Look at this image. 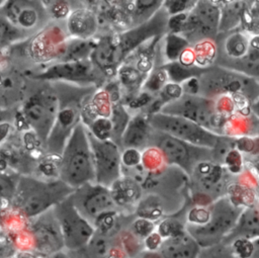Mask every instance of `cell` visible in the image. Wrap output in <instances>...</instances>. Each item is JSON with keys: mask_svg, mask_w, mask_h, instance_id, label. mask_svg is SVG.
Here are the masks:
<instances>
[{"mask_svg": "<svg viewBox=\"0 0 259 258\" xmlns=\"http://www.w3.org/2000/svg\"><path fill=\"white\" fill-rule=\"evenodd\" d=\"M52 87L58 99V110L46 149L48 153L60 157L71 134L82 121L83 107L94 95L96 87L62 81L53 82Z\"/></svg>", "mask_w": 259, "mask_h": 258, "instance_id": "cell-1", "label": "cell"}, {"mask_svg": "<svg viewBox=\"0 0 259 258\" xmlns=\"http://www.w3.org/2000/svg\"><path fill=\"white\" fill-rule=\"evenodd\" d=\"M74 191L75 189L59 178L47 181L31 176H19L12 206L23 218H37L53 209Z\"/></svg>", "mask_w": 259, "mask_h": 258, "instance_id": "cell-2", "label": "cell"}, {"mask_svg": "<svg viewBox=\"0 0 259 258\" xmlns=\"http://www.w3.org/2000/svg\"><path fill=\"white\" fill-rule=\"evenodd\" d=\"M58 178L73 189L95 180L92 151L82 121L71 134L60 156Z\"/></svg>", "mask_w": 259, "mask_h": 258, "instance_id": "cell-3", "label": "cell"}, {"mask_svg": "<svg viewBox=\"0 0 259 258\" xmlns=\"http://www.w3.org/2000/svg\"><path fill=\"white\" fill-rule=\"evenodd\" d=\"M63 237L64 247L77 251L90 244L94 237V226L76 208L72 194L53 208Z\"/></svg>", "mask_w": 259, "mask_h": 258, "instance_id": "cell-4", "label": "cell"}, {"mask_svg": "<svg viewBox=\"0 0 259 258\" xmlns=\"http://www.w3.org/2000/svg\"><path fill=\"white\" fill-rule=\"evenodd\" d=\"M240 210L228 201L218 202L210 210V219L203 226H187L186 232L197 242L200 248L210 247L223 240L235 228Z\"/></svg>", "mask_w": 259, "mask_h": 258, "instance_id": "cell-5", "label": "cell"}, {"mask_svg": "<svg viewBox=\"0 0 259 258\" xmlns=\"http://www.w3.org/2000/svg\"><path fill=\"white\" fill-rule=\"evenodd\" d=\"M86 132L93 156L94 183L110 188L122 177L121 150L111 140H99L87 127Z\"/></svg>", "mask_w": 259, "mask_h": 258, "instance_id": "cell-6", "label": "cell"}, {"mask_svg": "<svg viewBox=\"0 0 259 258\" xmlns=\"http://www.w3.org/2000/svg\"><path fill=\"white\" fill-rule=\"evenodd\" d=\"M57 110L58 99L54 90H39L30 95L23 104V116L45 147L55 122Z\"/></svg>", "mask_w": 259, "mask_h": 258, "instance_id": "cell-7", "label": "cell"}, {"mask_svg": "<svg viewBox=\"0 0 259 258\" xmlns=\"http://www.w3.org/2000/svg\"><path fill=\"white\" fill-rule=\"evenodd\" d=\"M0 14L27 35L44 27L50 17L42 1L31 0L5 1Z\"/></svg>", "mask_w": 259, "mask_h": 258, "instance_id": "cell-8", "label": "cell"}, {"mask_svg": "<svg viewBox=\"0 0 259 258\" xmlns=\"http://www.w3.org/2000/svg\"><path fill=\"white\" fill-rule=\"evenodd\" d=\"M103 74L99 72L90 60L81 62H59L46 71L35 75L42 81H62L81 86H95Z\"/></svg>", "mask_w": 259, "mask_h": 258, "instance_id": "cell-9", "label": "cell"}, {"mask_svg": "<svg viewBox=\"0 0 259 258\" xmlns=\"http://www.w3.org/2000/svg\"><path fill=\"white\" fill-rule=\"evenodd\" d=\"M72 198L78 211L92 225L98 217L116 207L110 189L94 182L75 189Z\"/></svg>", "mask_w": 259, "mask_h": 258, "instance_id": "cell-10", "label": "cell"}, {"mask_svg": "<svg viewBox=\"0 0 259 258\" xmlns=\"http://www.w3.org/2000/svg\"><path fill=\"white\" fill-rule=\"evenodd\" d=\"M160 27L161 22L159 19L157 20V15H154L151 19L113 35V41L119 63L121 64L125 58L139 48L146 39L155 35Z\"/></svg>", "mask_w": 259, "mask_h": 258, "instance_id": "cell-11", "label": "cell"}, {"mask_svg": "<svg viewBox=\"0 0 259 258\" xmlns=\"http://www.w3.org/2000/svg\"><path fill=\"white\" fill-rule=\"evenodd\" d=\"M32 227V237L34 240V249L40 254H54L64 247L63 237L57 219L45 218V213Z\"/></svg>", "mask_w": 259, "mask_h": 258, "instance_id": "cell-12", "label": "cell"}, {"mask_svg": "<svg viewBox=\"0 0 259 258\" xmlns=\"http://www.w3.org/2000/svg\"><path fill=\"white\" fill-rule=\"evenodd\" d=\"M93 66L103 74L112 76L117 73L120 63L118 61L113 35H105L95 42V47L89 58Z\"/></svg>", "mask_w": 259, "mask_h": 258, "instance_id": "cell-13", "label": "cell"}, {"mask_svg": "<svg viewBox=\"0 0 259 258\" xmlns=\"http://www.w3.org/2000/svg\"><path fill=\"white\" fill-rule=\"evenodd\" d=\"M97 28L98 20L95 13L85 7L72 10L66 19V31L71 38L90 40Z\"/></svg>", "mask_w": 259, "mask_h": 258, "instance_id": "cell-14", "label": "cell"}, {"mask_svg": "<svg viewBox=\"0 0 259 258\" xmlns=\"http://www.w3.org/2000/svg\"><path fill=\"white\" fill-rule=\"evenodd\" d=\"M200 246L186 232L185 234L164 240L157 252L159 258H197Z\"/></svg>", "mask_w": 259, "mask_h": 258, "instance_id": "cell-15", "label": "cell"}, {"mask_svg": "<svg viewBox=\"0 0 259 258\" xmlns=\"http://www.w3.org/2000/svg\"><path fill=\"white\" fill-rule=\"evenodd\" d=\"M151 126L143 115L138 114L131 118L121 139V148L141 150L148 144Z\"/></svg>", "mask_w": 259, "mask_h": 258, "instance_id": "cell-16", "label": "cell"}, {"mask_svg": "<svg viewBox=\"0 0 259 258\" xmlns=\"http://www.w3.org/2000/svg\"><path fill=\"white\" fill-rule=\"evenodd\" d=\"M113 202L116 206H128L141 197V187L133 179L121 177L110 188Z\"/></svg>", "mask_w": 259, "mask_h": 258, "instance_id": "cell-17", "label": "cell"}, {"mask_svg": "<svg viewBox=\"0 0 259 258\" xmlns=\"http://www.w3.org/2000/svg\"><path fill=\"white\" fill-rule=\"evenodd\" d=\"M95 47V42L90 40H82L71 38L64 46L60 56V62H81L89 60L90 55Z\"/></svg>", "mask_w": 259, "mask_h": 258, "instance_id": "cell-18", "label": "cell"}, {"mask_svg": "<svg viewBox=\"0 0 259 258\" xmlns=\"http://www.w3.org/2000/svg\"><path fill=\"white\" fill-rule=\"evenodd\" d=\"M112 124V131H111V138L110 140L114 142L119 149L122 151L121 148V139L123 136V133L131 120V116L127 113V111L124 109V107L119 104L115 103L112 104L111 108V114L109 116Z\"/></svg>", "mask_w": 259, "mask_h": 258, "instance_id": "cell-19", "label": "cell"}, {"mask_svg": "<svg viewBox=\"0 0 259 258\" xmlns=\"http://www.w3.org/2000/svg\"><path fill=\"white\" fill-rule=\"evenodd\" d=\"M136 213L139 218L154 221L162 216L163 208L159 199L152 195L139 201Z\"/></svg>", "mask_w": 259, "mask_h": 258, "instance_id": "cell-20", "label": "cell"}, {"mask_svg": "<svg viewBox=\"0 0 259 258\" xmlns=\"http://www.w3.org/2000/svg\"><path fill=\"white\" fill-rule=\"evenodd\" d=\"M158 234L163 238V240L175 238L178 236H181L186 233V227L183 226L182 223H180L176 219L168 218L163 220L158 228H157Z\"/></svg>", "mask_w": 259, "mask_h": 258, "instance_id": "cell-21", "label": "cell"}, {"mask_svg": "<svg viewBox=\"0 0 259 258\" xmlns=\"http://www.w3.org/2000/svg\"><path fill=\"white\" fill-rule=\"evenodd\" d=\"M92 135L99 140H110L112 124L109 117H97L86 125Z\"/></svg>", "mask_w": 259, "mask_h": 258, "instance_id": "cell-22", "label": "cell"}, {"mask_svg": "<svg viewBox=\"0 0 259 258\" xmlns=\"http://www.w3.org/2000/svg\"><path fill=\"white\" fill-rule=\"evenodd\" d=\"M27 36L26 33L13 26L3 15L0 14V42L7 44Z\"/></svg>", "mask_w": 259, "mask_h": 258, "instance_id": "cell-23", "label": "cell"}, {"mask_svg": "<svg viewBox=\"0 0 259 258\" xmlns=\"http://www.w3.org/2000/svg\"><path fill=\"white\" fill-rule=\"evenodd\" d=\"M197 258H236L231 247L224 243H220L210 247L201 248Z\"/></svg>", "mask_w": 259, "mask_h": 258, "instance_id": "cell-24", "label": "cell"}, {"mask_svg": "<svg viewBox=\"0 0 259 258\" xmlns=\"http://www.w3.org/2000/svg\"><path fill=\"white\" fill-rule=\"evenodd\" d=\"M117 73L120 82L127 89H133L141 80V72L128 65H120Z\"/></svg>", "mask_w": 259, "mask_h": 258, "instance_id": "cell-25", "label": "cell"}, {"mask_svg": "<svg viewBox=\"0 0 259 258\" xmlns=\"http://www.w3.org/2000/svg\"><path fill=\"white\" fill-rule=\"evenodd\" d=\"M42 3L49 16L56 19H67L72 11L70 3L67 1H46Z\"/></svg>", "mask_w": 259, "mask_h": 258, "instance_id": "cell-26", "label": "cell"}, {"mask_svg": "<svg viewBox=\"0 0 259 258\" xmlns=\"http://www.w3.org/2000/svg\"><path fill=\"white\" fill-rule=\"evenodd\" d=\"M231 250L236 258H252L254 253L253 240L238 238L235 239L230 245Z\"/></svg>", "mask_w": 259, "mask_h": 258, "instance_id": "cell-27", "label": "cell"}, {"mask_svg": "<svg viewBox=\"0 0 259 258\" xmlns=\"http://www.w3.org/2000/svg\"><path fill=\"white\" fill-rule=\"evenodd\" d=\"M132 229L135 236L141 239H145L153 232H155V224L153 223V221L143 218H137L132 225Z\"/></svg>", "mask_w": 259, "mask_h": 258, "instance_id": "cell-28", "label": "cell"}, {"mask_svg": "<svg viewBox=\"0 0 259 258\" xmlns=\"http://www.w3.org/2000/svg\"><path fill=\"white\" fill-rule=\"evenodd\" d=\"M210 219V211L203 207H194L187 213V221L191 226H203L208 223Z\"/></svg>", "mask_w": 259, "mask_h": 258, "instance_id": "cell-29", "label": "cell"}, {"mask_svg": "<svg viewBox=\"0 0 259 258\" xmlns=\"http://www.w3.org/2000/svg\"><path fill=\"white\" fill-rule=\"evenodd\" d=\"M16 181L11 180L9 177L0 175V199L12 201L15 193Z\"/></svg>", "mask_w": 259, "mask_h": 258, "instance_id": "cell-30", "label": "cell"}, {"mask_svg": "<svg viewBox=\"0 0 259 258\" xmlns=\"http://www.w3.org/2000/svg\"><path fill=\"white\" fill-rule=\"evenodd\" d=\"M141 161V154L139 150L136 149H123L121 151V164L127 167L136 166Z\"/></svg>", "mask_w": 259, "mask_h": 258, "instance_id": "cell-31", "label": "cell"}, {"mask_svg": "<svg viewBox=\"0 0 259 258\" xmlns=\"http://www.w3.org/2000/svg\"><path fill=\"white\" fill-rule=\"evenodd\" d=\"M163 242L164 240L158 234V232H153L151 235L144 239V248L150 253H155L159 251Z\"/></svg>", "mask_w": 259, "mask_h": 258, "instance_id": "cell-32", "label": "cell"}, {"mask_svg": "<svg viewBox=\"0 0 259 258\" xmlns=\"http://www.w3.org/2000/svg\"><path fill=\"white\" fill-rule=\"evenodd\" d=\"M122 244H123V249L126 252L127 256H134L136 255L140 250H139V243L135 239V236L133 235H127L122 239Z\"/></svg>", "mask_w": 259, "mask_h": 258, "instance_id": "cell-33", "label": "cell"}, {"mask_svg": "<svg viewBox=\"0 0 259 258\" xmlns=\"http://www.w3.org/2000/svg\"><path fill=\"white\" fill-rule=\"evenodd\" d=\"M165 80L166 74L163 71H159L157 74L153 75L151 79H149V81L147 82V87H149L150 90H158Z\"/></svg>", "mask_w": 259, "mask_h": 258, "instance_id": "cell-34", "label": "cell"}, {"mask_svg": "<svg viewBox=\"0 0 259 258\" xmlns=\"http://www.w3.org/2000/svg\"><path fill=\"white\" fill-rule=\"evenodd\" d=\"M106 258H127V254L122 247L113 246L108 249Z\"/></svg>", "mask_w": 259, "mask_h": 258, "instance_id": "cell-35", "label": "cell"}, {"mask_svg": "<svg viewBox=\"0 0 259 258\" xmlns=\"http://www.w3.org/2000/svg\"><path fill=\"white\" fill-rule=\"evenodd\" d=\"M165 92L167 93L168 96L176 98V97H179L181 95L182 89H181V87L179 85L171 83V84H167L165 86Z\"/></svg>", "mask_w": 259, "mask_h": 258, "instance_id": "cell-36", "label": "cell"}, {"mask_svg": "<svg viewBox=\"0 0 259 258\" xmlns=\"http://www.w3.org/2000/svg\"><path fill=\"white\" fill-rule=\"evenodd\" d=\"M12 119H13L12 112L8 109H4V108L0 107V123L11 122Z\"/></svg>", "mask_w": 259, "mask_h": 258, "instance_id": "cell-37", "label": "cell"}, {"mask_svg": "<svg viewBox=\"0 0 259 258\" xmlns=\"http://www.w3.org/2000/svg\"><path fill=\"white\" fill-rule=\"evenodd\" d=\"M10 128V122H3L0 123V143L5 139V137L8 135Z\"/></svg>", "mask_w": 259, "mask_h": 258, "instance_id": "cell-38", "label": "cell"}, {"mask_svg": "<svg viewBox=\"0 0 259 258\" xmlns=\"http://www.w3.org/2000/svg\"><path fill=\"white\" fill-rule=\"evenodd\" d=\"M254 245V253L252 255V258H259V237L253 240Z\"/></svg>", "mask_w": 259, "mask_h": 258, "instance_id": "cell-39", "label": "cell"}, {"mask_svg": "<svg viewBox=\"0 0 259 258\" xmlns=\"http://www.w3.org/2000/svg\"><path fill=\"white\" fill-rule=\"evenodd\" d=\"M49 258H70V257H69L65 252H63V251H58V252L52 254Z\"/></svg>", "mask_w": 259, "mask_h": 258, "instance_id": "cell-40", "label": "cell"}, {"mask_svg": "<svg viewBox=\"0 0 259 258\" xmlns=\"http://www.w3.org/2000/svg\"><path fill=\"white\" fill-rule=\"evenodd\" d=\"M258 37H259V36H258ZM251 45H252V46H253L255 49H259V40L257 39V37L253 38V40H252Z\"/></svg>", "mask_w": 259, "mask_h": 258, "instance_id": "cell-41", "label": "cell"}, {"mask_svg": "<svg viewBox=\"0 0 259 258\" xmlns=\"http://www.w3.org/2000/svg\"><path fill=\"white\" fill-rule=\"evenodd\" d=\"M4 2H5V1H0V8H1V7H2V6H3V4H4Z\"/></svg>", "mask_w": 259, "mask_h": 258, "instance_id": "cell-42", "label": "cell"}, {"mask_svg": "<svg viewBox=\"0 0 259 258\" xmlns=\"http://www.w3.org/2000/svg\"><path fill=\"white\" fill-rule=\"evenodd\" d=\"M258 212H259V202H258V206H257V209H256Z\"/></svg>", "mask_w": 259, "mask_h": 258, "instance_id": "cell-43", "label": "cell"}]
</instances>
